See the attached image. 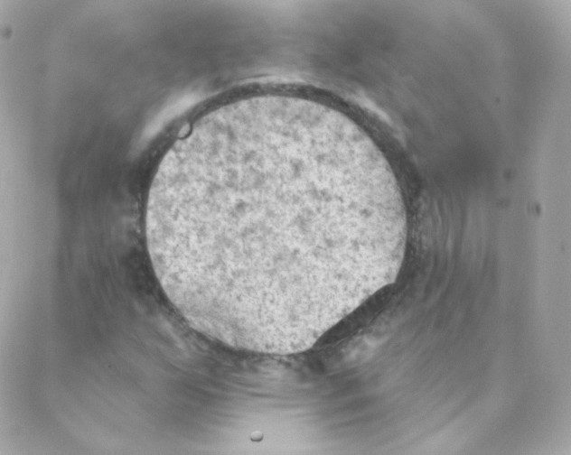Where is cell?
<instances>
[{
    "mask_svg": "<svg viewBox=\"0 0 571 455\" xmlns=\"http://www.w3.org/2000/svg\"><path fill=\"white\" fill-rule=\"evenodd\" d=\"M374 172L347 127L297 98L212 110L166 152L145 237L164 293L195 330L237 349L308 347L351 309L372 258L341 217L377 210Z\"/></svg>",
    "mask_w": 571,
    "mask_h": 455,
    "instance_id": "6da1fadb",
    "label": "cell"
}]
</instances>
